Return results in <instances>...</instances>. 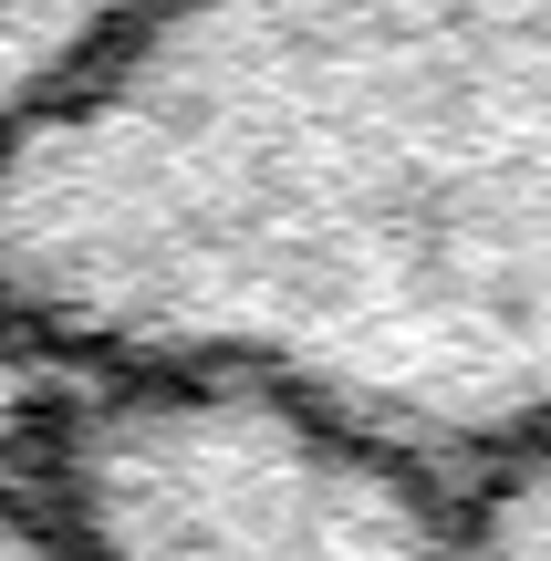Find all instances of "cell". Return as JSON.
<instances>
[{"label":"cell","mask_w":551,"mask_h":561,"mask_svg":"<svg viewBox=\"0 0 551 561\" xmlns=\"http://www.w3.org/2000/svg\"><path fill=\"white\" fill-rule=\"evenodd\" d=\"M0 561H104V541L53 489V468H0Z\"/></svg>","instance_id":"5"},{"label":"cell","mask_w":551,"mask_h":561,"mask_svg":"<svg viewBox=\"0 0 551 561\" xmlns=\"http://www.w3.org/2000/svg\"><path fill=\"white\" fill-rule=\"evenodd\" d=\"M53 489L104 561H458L437 479L229 385H83Z\"/></svg>","instance_id":"2"},{"label":"cell","mask_w":551,"mask_h":561,"mask_svg":"<svg viewBox=\"0 0 551 561\" xmlns=\"http://www.w3.org/2000/svg\"><path fill=\"white\" fill-rule=\"evenodd\" d=\"M448 530H458V561H551V437L448 489Z\"/></svg>","instance_id":"4"},{"label":"cell","mask_w":551,"mask_h":561,"mask_svg":"<svg viewBox=\"0 0 551 561\" xmlns=\"http://www.w3.org/2000/svg\"><path fill=\"white\" fill-rule=\"evenodd\" d=\"M146 0H0V136L62 94Z\"/></svg>","instance_id":"3"},{"label":"cell","mask_w":551,"mask_h":561,"mask_svg":"<svg viewBox=\"0 0 551 561\" xmlns=\"http://www.w3.org/2000/svg\"><path fill=\"white\" fill-rule=\"evenodd\" d=\"M0 322L469 489L551 437V0H146L0 136Z\"/></svg>","instance_id":"1"}]
</instances>
